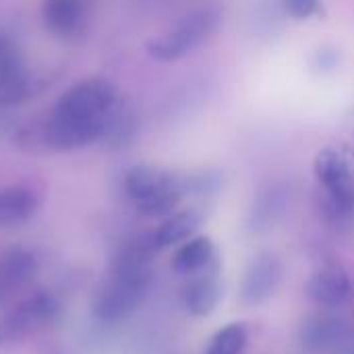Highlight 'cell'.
Listing matches in <instances>:
<instances>
[{
    "instance_id": "obj_18",
    "label": "cell",
    "mask_w": 354,
    "mask_h": 354,
    "mask_svg": "<svg viewBox=\"0 0 354 354\" xmlns=\"http://www.w3.org/2000/svg\"><path fill=\"white\" fill-rule=\"evenodd\" d=\"M286 199H288L286 191L282 187H278V185L263 189L259 193V197L255 199L253 212L249 216L253 230H266V228H270L274 224V220L284 212Z\"/></svg>"
},
{
    "instance_id": "obj_19",
    "label": "cell",
    "mask_w": 354,
    "mask_h": 354,
    "mask_svg": "<svg viewBox=\"0 0 354 354\" xmlns=\"http://www.w3.org/2000/svg\"><path fill=\"white\" fill-rule=\"evenodd\" d=\"M249 342V328L243 322L222 326L207 342L203 354H243Z\"/></svg>"
},
{
    "instance_id": "obj_7",
    "label": "cell",
    "mask_w": 354,
    "mask_h": 354,
    "mask_svg": "<svg viewBox=\"0 0 354 354\" xmlns=\"http://www.w3.org/2000/svg\"><path fill=\"white\" fill-rule=\"evenodd\" d=\"M299 340L303 348L309 353L351 354L353 330L342 315L332 311H322L303 322Z\"/></svg>"
},
{
    "instance_id": "obj_3",
    "label": "cell",
    "mask_w": 354,
    "mask_h": 354,
    "mask_svg": "<svg viewBox=\"0 0 354 354\" xmlns=\"http://www.w3.org/2000/svg\"><path fill=\"white\" fill-rule=\"evenodd\" d=\"M313 174L322 191V207L326 216L344 224L354 218V147L348 143H332L317 151Z\"/></svg>"
},
{
    "instance_id": "obj_6",
    "label": "cell",
    "mask_w": 354,
    "mask_h": 354,
    "mask_svg": "<svg viewBox=\"0 0 354 354\" xmlns=\"http://www.w3.org/2000/svg\"><path fill=\"white\" fill-rule=\"evenodd\" d=\"M60 313V303L54 295L37 290L17 303L0 317V346L17 344L41 328L50 326Z\"/></svg>"
},
{
    "instance_id": "obj_13",
    "label": "cell",
    "mask_w": 354,
    "mask_h": 354,
    "mask_svg": "<svg viewBox=\"0 0 354 354\" xmlns=\"http://www.w3.org/2000/svg\"><path fill=\"white\" fill-rule=\"evenodd\" d=\"M39 195L25 185L0 187V228H17L27 224L39 209Z\"/></svg>"
},
{
    "instance_id": "obj_20",
    "label": "cell",
    "mask_w": 354,
    "mask_h": 354,
    "mask_svg": "<svg viewBox=\"0 0 354 354\" xmlns=\"http://www.w3.org/2000/svg\"><path fill=\"white\" fill-rule=\"evenodd\" d=\"M282 8L286 15H290L297 21H307L324 15V4L315 0H288L282 4Z\"/></svg>"
},
{
    "instance_id": "obj_17",
    "label": "cell",
    "mask_w": 354,
    "mask_h": 354,
    "mask_svg": "<svg viewBox=\"0 0 354 354\" xmlns=\"http://www.w3.org/2000/svg\"><path fill=\"white\" fill-rule=\"evenodd\" d=\"M137 131H139L137 112L124 97H120V102L116 104V108L112 110V114L106 122L102 141L108 147L120 149V147H127L129 143H133V139L137 137Z\"/></svg>"
},
{
    "instance_id": "obj_22",
    "label": "cell",
    "mask_w": 354,
    "mask_h": 354,
    "mask_svg": "<svg viewBox=\"0 0 354 354\" xmlns=\"http://www.w3.org/2000/svg\"><path fill=\"white\" fill-rule=\"evenodd\" d=\"M338 50L336 48H319L317 52H315V66H330V68H334V66H338Z\"/></svg>"
},
{
    "instance_id": "obj_16",
    "label": "cell",
    "mask_w": 354,
    "mask_h": 354,
    "mask_svg": "<svg viewBox=\"0 0 354 354\" xmlns=\"http://www.w3.org/2000/svg\"><path fill=\"white\" fill-rule=\"evenodd\" d=\"M39 87L37 77L25 66V62L12 64L0 71V112L25 104Z\"/></svg>"
},
{
    "instance_id": "obj_4",
    "label": "cell",
    "mask_w": 354,
    "mask_h": 354,
    "mask_svg": "<svg viewBox=\"0 0 354 354\" xmlns=\"http://www.w3.org/2000/svg\"><path fill=\"white\" fill-rule=\"evenodd\" d=\"M124 193L133 207L147 218H166L176 212L187 197L183 172H172L151 164H137L122 178Z\"/></svg>"
},
{
    "instance_id": "obj_12",
    "label": "cell",
    "mask_w": 354,
    "mask_h": 354,
    "mask_svg": "<svg viewBox=\"0 0 354 354\" xmlns=\"http://www.w3.org/2000/svg\"><path fill=\"white\" fill-rule=\"evenodd\" d=\"M37 270L39 261L31 249L17 245L0 251V303L31 282Z\"/></svg>"
},
{
    "instance_id": "obj_1",
    "label": "cell",
    "mask_w": 354,
    "mask_h": 354,
    "mask_svg": "<svg viewBox=\"0 0 354 354\" xmlns=\"http://www.w3.org/2000/svg\"><path fill=\"white\" fill-rule=\"evenodd\" d=\"M118 87L100 75L85 77L66 87L46 118L19 131L17 143L25 149L73 151L102 141L106 122L120 102Z\"/></svg>"
},
{
    "instance_id": "obj_5",
    "label": "cell",
    "mask_w": 354,
    "mask_h": 354,
    "mask_svg": "<svg viewBox=\"0 0 354 354\" xmlns=\"http://www.w3.org/2000/svg\"><path fill=\"white\" fill-rule=\"evenodd\" d=\"M224 21L218 6H199L185 12L160 35L147 41V52L160 62H174L193 54L199 46L209 41Z\"/></svg>"
},
{
    "instance_id": "obj_10",
    "label": "cell",
    "mask_w": 354,
    "mask_h": 354,
    "mask_svg": "<svg viewBox=\"0 0 354 354\" xmlns=\"http://www.w3.org/2000/svg\"><path fill=\"white\" fill-rule=\"evenodd\" d=\"M207 212L201 205H191L185 209H176L170 216H166L151 232V243L156 251L168 249V247H180L183 243L197 236L195 232L203 226Z\"/></svg>"
},
{
    "instance_id": "obj_11",
    "label": "cell",
    "mask_w": 354,
    "mask_h": 354,
    "mask_svg": "<svg viewBox=\"0 0 354 354\" xmlns=\"http://www.w3.org/2000/svg\"><path fill=\"white\" fill-rule=\"evenodd\" d=\"M222 297L220 284V263L212 266L209 270L187 278L180 290L183 307L193 317H207L216 311Z\"/></svg>"
},
{
    "instance_id": "obj_15",
    "label": "cell",
    "mask_w": 354,
    "mask_h": 354,
    "mask_svg": "<svg viewBox=\"0 0 354 354\" xmlns=\"http://www.w3.org/2000/svg\"><path fill=\"white\" fill-rule=\"evenodd\" d=\"M216 263H220L218 253H216V245L207 234L193 236L191 241L183 243L172 255V270L180 276H187V278L197 276Z\"/></svg>"
},
{
    "instance_id": "obj_21",
    "label": "cell",
    "mask_w": 354,
    "mask_h": 354,
    "mask_svg": "<svg viewBox=\"0 0 354 354\" xmlns=\"http://www.w3.org/2000/svg\"><path fill=\"white\" fill-rule=\"evenodd\" d=\"M19 62H25L23 60V54L17 46V41L0 29V71L2 68H8L12 64H19Z\"/></svg>"
},
{
    "instance_id": "obj_9",
    "label": "cell",
    "mask_w": 354,
    "mask_h": 354,
    "mask_svg": "<svg viewBox=\"0 0 354 354\" xmlns=\"http://www.w3.org/2000/svg\"><path fill=\"white\" fill-rule=\"evenodd\" d=\"M354 284L348 270L340 263H326L307 282V297L324 311L346 305L353 297Z\"/></svg>"
},
{
    "instance_id": "obj_2",
    "label": "cell",
    "mask_w": 354,
    "mask_h": 354,
    "mask_svg": "<svg viewBox=\"0 0 354 354\" xmlns=\"http://www.w3.org/2000/svg\"><path fill=\"white\" fill-rule=\"evenodd\" d=\"M153 255L156 247L149 234L129 241L116 253L91 301V313L97 322L112 326L137 311L151 284Z\"/></svg>"
},
{
    "instance_id": "obj_14",
    "label": "cell",
    "mask_w": 354,
    "mask_h": 354,
    "mask_svg": "<svg viewBox=\"0 0 354 354\" xmlns=\"http://www.w3.org/2000/svg\"><path fill=\"white\" fill-rule=\"evenodd\" d=\"M87 6L79 0H48L41 4V19L50 33L73 37L85 29Z\"/></svg>"
},
{
    "instance_id": "obj_8",
    "label": "cell",
    "mask_w": 354,
    "mask_h": 354,
    "mask_svg": "<svg viewBox=\"0 0 354 354\" xmlns=\"http://www.w3.org/2000/svg\"><path fill=\"white\" fill-rule=\"evenodd\" d=\"M284 276V268L282 261L274 255V253H259L255 255L245 274H243V282H241V301L247 307H259L266 305L276 290L280 288Z\"/></svg>"
}]
</instances>
